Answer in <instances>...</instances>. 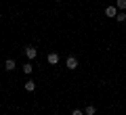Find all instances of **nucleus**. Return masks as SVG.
Listing matches in <instances>:
<instances>
[{
    "label": "nucleus",
    "instance_id": "f257e3e1",
    "mask_svg": "<svg viewBox=\"0 0 126 115\" xmlns=\"http://www.w3.org/2000/svg\"><path fill=\"white\" fill-rule=\"evenodd\" d=\"M25 57L30 59V61H32V59H36V57H38V50H36V46H25Z\"/></svg>",
    "mask_w": 126,
    "mask_h": 115
},
{
    "label": "nucleus",
    "instance_id": "f03ea898",
    "mask_svg": "<svg viewBox=\"0 0 126 115\" xmlns=\"http://www.w3.org/2000/svg\"><path fill=\"white\" fill-rule=\"evenodd\" d=\"M65 65H67V69H78V59L76 57H67V61H65Z\"/></svg>",
    "mask_w": 126,
    "mask_h": 115
},
{
    "label": "nucleus",
    "instance_id": "7ed1b4c3",
    "mask_svg": "<svg viewBox=\"0 0 126 115\" xmlns=\"http://www.w3.org/2000/svg\"><path fill=\"white\" fill-rule=\"evenodd\" d=\"M46 61H48L50 65H57V63H59V54L57 52H48V54H46Z\"/></svg>",
    "mask_w": 126,
    "mask_h": 115
},
{
    "label": "nucleus",
    "instance_id": "20e7f679",
    "mask_svg": "<svg viewBox=\"0 0 126 115\" xmlns=\"http://www.w3.org/2000/svg\"><path fill=\"white\" fill-rule=\"evenodd\" d=\"M4 69H6V71H13V69H17V63H15L13 59H6V61H4Z\"/></svg>",
    "mask_w": 126,
    "mask_h": 115
},
{
    "label": "nucleus",
    "instance_id": "39448f33",
    "mask_svg": "<svg viewBox=\"0 0 126 115\" xmlns=\"http://www.w3.org/2000/svg\"><path fill=\"white\" fill-rule=\"evenodd\" d=\"M105 15H107V17H113V19H116L118 9H116V6H107V9H105Z\"/></svg>",
    "mask_w": 126,
    "mask_h": 115
},
{
    "label": "nucleus",
    "instance_id": "423d86ee",
    "mask_svg": "<svg viewBox=\"0 0 126 115\" xmlns=\"http://www.w3.org/2000/svg\"><path fill=\"white\" fill-rule=\"evenodd\" d=\"M25 90H27V92H34V90H36V82H34V80H27L25 82Z\"/></svg>",
    "mask_w": 126,
    "mask_h": 115
},
{
    "label": "nucleus",
    "instance_id": "0eeeda50",
    "mask_svg": "<svg viewBox=\"0 0 126 115\" xmlns=\"http://www.w3.org/2000/svg\"><path fill=\"white\" fill-rule=\"evenodd\" d=\"M94 113H97V107H94V105H86L84 115H94Z\"/></svg>",
    "mask_w": 126,
    "mask_h": 115
},
{
    "label": "nucleus",
    "instance_id": "6e6552de",
    "mask_svg": "<svg viewBox=\"0 0 126 115\" xmlns=\"http://www.w3.org/2000/svg\"><path fill=\"white\" fill-rule=\"evenodd\" d=\"M116 21H118V23H124V21H126V13H124V11H120V13L116 15Z\"/></svg>",
    "mask_w": 126,
    "mask_h": 115
},
{
    "label": "nucleus",
    "instance_id": "1a4fd4ad",
    "mask_svg": "<svg viewBox=\"0 0 126 115\" xmlns=\"http://www.w3.org/2000/svg\"><path fill=\"white\" fill-rule=\"evenodd\" d=\"M32 71H34V65L32 63H25L23 65V73H32Z\"/></svg>",
    "mask_w": 126,
    "mask_h": 115
},
{
    "label": "nucleus",
    "instance_id": "9d476101",
    "mask_svg": "<svg viewBox=\"0 0 126 115\" xmlns=\"http://www.w3.org/2000/svg\"><path fill=\"white\" fill-rule=\"evenodd\" d=\"M116 9L124 11V9H126V0H116Z\"/></svg>",
    "mask_w": 126,
    "mask_h": 115
},
{
    "label": "nucleus",
    "instance_id": "9b49d317",
    "mask_svg": "<svg viewBox=\"0 0 126 115\" xmlns=\"http://www.w3.org/2000/svg\"><path fill=\"white\" fill-rule=\"evenodd\" d=\"M72 115H84V111H80V109H74V111H72Z\"/></svg>",
    "mask_w": 126,
    "mask_h": 115
},
{
    "label": "nucleus",
    "instance_id": "f8f14e48",
    "mask_svg": "<svg viewBox=\"0 0 126 115\" xmlns=\"http://www.w3.org/2000/svg\"><path fill=\"white\" fill-rule=\"evenodd\" d=\"M55 2H61V0H55Z\"/></svg>",
    "mask_w": 126,
    "mask_h": 115
}]
</instances>
